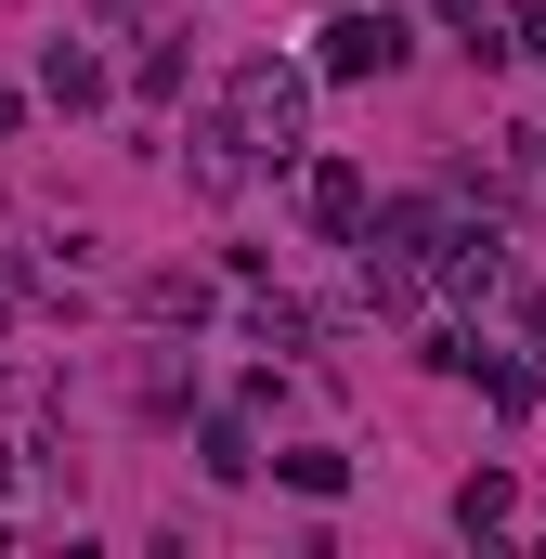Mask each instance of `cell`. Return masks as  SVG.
<instances>
[{
	"instance_id": "6da1fadb",
	"label": "cell",
	"mask_w": 546,
	"mask_h": 559,
	"mask_svg": "<svg viewBox=\"0 0 546 559\" xmlns=\"http://www.w3.org/2000/svg\"><path fill=\"white\" fill-rule=\"evenodd\" d=\"M378 66H404V26L391 13H339L325 26V79H378Z\"/></svg>"
},
{
	"instance_id": "7a4b0ae2",
	"label": "cell",
	"mask_w": 546,
	"mask_h": 559,
	"mask_svg": "<svg viewBox=\"0 0 546 559\" xmlns=\"http://www.w3.org/2000/svg\"><path fill=\"white\" fill-rule=\"evenodd\" d=\"M235 118L273 131L261 156H286V143H299V79H286V66H248V79H235Z\"/></svg>"
},
{
	"instance_id": "3957f363",
	"label": "cell",
	"mask_w": 546,
	"mask_h": 559,
	"mask_svg": "<svg viewBox=\"0 0 546 559\" xmlns=\"http://www.w3.org/2000/svg\"><path fill=\"white\" fill-rule=\"evenodd\" d=\"M299 195H312V222H325V235H352V222H365V169H352V156H325Z\"/></svg>"
}]
</instances>
